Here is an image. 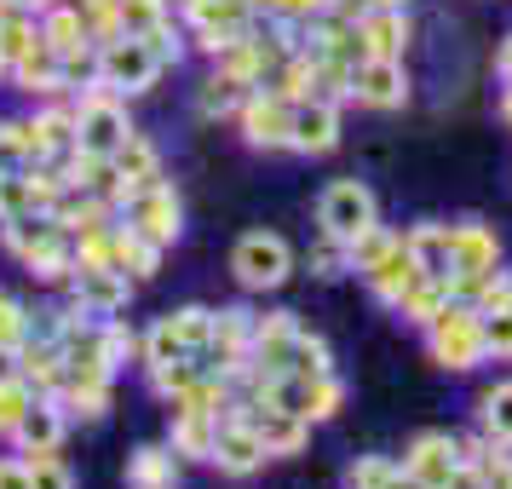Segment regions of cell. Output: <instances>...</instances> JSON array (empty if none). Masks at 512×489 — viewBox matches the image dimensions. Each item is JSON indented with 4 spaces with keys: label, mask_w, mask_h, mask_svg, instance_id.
<instances>
[{
    "label": "cell",
    "mask_w": 512,
    "mask_h": 489,
    "mask_svg": "<svg viewBox=\"0 0 512 489\" xmlns=\"http://www.w3.org/2000/svg\"><path fill=\"white\" fill-rule=\"evenodd\" d=\"M426 346L443 369H478L489 351H484V311H472L466 300H449L438 323H426Z\"/></svg>",
    "instance_id": "6da1fadb"
},
{
    "label": "cell",
    "mask_w": 512,
    "mask_h": 489,
    "mask_svg": "<svg viewBox=\"0 0 512 489\" xmlns=\"http://www.w3.org/2000/svg\"><path fill=\"white\" fill-rule=\"evenodd\" d=\"M127 139H133L127 110H121L116 93H110V87L93 75V93H87V104L75 110V150H81V156H104V162H110Z\"/></svg>",
    "instance_id": "7a4b0ae2"
},
{
    "label": "cell",
    "mask_w": 512,
    "mask_h": 489,
    "mask_svg": "<svg viewBox=\"0 0 512 489\" xmlns=\"http://www.w3.org/2000/svg\"><path fill=\"white\" fill-rule=\"evenodd\" d=\"M93 75L110 87V93H144V87H156L162 58L150 52L144 35H116V41H104V47H98Z\"/></svg>",
    "instance_id": "3957f363"
},
{
    "label": "cell",
    "mask_w": 512,
    "mask_h": 489,
    "mask_svg": "<svg viewBox=\"0 0 512 489\" xmlns=\"http://www.w3.org/2000/svg\"><path fill=\"white\" fill-rule=\"evenodd\" d=\"M317 219H323V236L328 242H357L363 231H374L380 219H374V196L369 185H357V179H334L323 190V202H317Z\"/></svg>",
    "instance_id": "277c9868"
},
{
    "label": "cell",
    "mask_w": 512,
    "mask_h": 489,
    "mask_svg": "<svg viewBox=\"0 0 512 489\" xmlns=\"http://www.w3.org/2000/svg\"><path fill=\"white\" fill-rule=\"evenodd\" d=\"M231 271L242 288H282L288 282V271H294V254H288V242L271 231H248L242 242L231 248Z\"/></svg>",
    "instance_id": "5b68a950"
},
{
    "label": "cell",
    "mask_w": 512,
    "mask_h": 489,
    "mask_svg": "<svg viewBox=\"0 0 512 489\" xmlns=\"http://www.w3.org/2000/svg\"><path fill=\"white\" fill-rule=\"evenodd\" d=\"M259 397H271V403H282V409H294L300 420H328L334 409H340L346 386H340L334 374H277Z\"/></svg>",
    "instance_id": "8992f818"
},
{
    "label": "cell",
    "mask_w": 512,
    "mask_h": 489,
    "mask_svg": "<svg viewBox=\"0 0 512 489\" xmlns=\"http://www.w3.org/2000/svg\"><path fill=\"white\" fill-rule=\"evenodd\" d=\"M127 225L144 236V242H156V248H167V242H179V196H173V185H162V179H150V185H139L127 202Z\"/></svg>",
    "instance_id": "52a82bcc"
},
{
    "label": "cell",
    "mask_w": 512,
    "mask_h": 489,
    "mask_svg": "<svg viewBox=\"0 0 512 489\" xmlns=\"http://www.w3.org/2000/svg\"><path fill=\"white\" fill-rule=\"evenodd\" d=\"M236 415L254 426V438L265 443V455H294V449H305L311 420H300L294 409H282V403H271V397H248V403H236Z\"/></svg>",
    "instance_id": "ba28073f"
},
{
    "label": "cell",
    "mask_w": 512,
    "mask_h": 489,
    "mask_svg": "<svg viewBox=\"0 0 512 489\" xmlns=\"http://www.w3.org/2000/svg\"><path fill=\"white\" fill-rule=\"evenodd\" d=\"M403 466L415 472L420 489H455V484H466L461 449H455V438H443V432H420V438L409 443Z\"/></svg>",
    "instance_id": "9c48e42d"
},
{
    "label": "cell",
    "mask_w": 512,
    "mask_h": 489,
    "mask_svg": "<svg viewBox=\"0 0 512 489\" xmlns=\"http://www.w3.org/2000/svg\"><path fill=\"white\" fill-rule=\"evenodd\" d=\"M242 116V139L254 150H288V133H294V104L282 93H248V104L236 110Z\"/></svg>",
    "instance_id": "30bf717a"
},
{
    "label": "cell",
    "mask_w": 512,
    "mask_h": 489,
    "mask_svg": "<svg viewBox=\"0 0 512 489\" xmlns=\"http://www.w3.org/2000/svg\"><path fill=\"white\" fill-rule=\"evenodd\" d=\"M351 98L369 104V110H403V104H409L403 58H363V64L351 70Z\"/></svg>",
    "instance_id": "8fae6325"
},
{
    "label": "cell",
    "mask_w": 512,
    "mask_h": 489,
    "mask_svg": "<svg viewBox=\"0 0 512 489\" xmlns=\"http://www.w3.org/2000/svg\"><path fill=\"white\" fill-rule=\"evenodd\" d=\"M449 259H455V282L461 277H489V271H501V242H495L489 225L461 219V225H449Z\"/></svg>",
    "instance_id": "7c38bea8"
},
{
    "label": "cell",
    "mask_w": 512,
    "mask_h": 489,
    "mask_svg": "<svg viewBox=\"0 0 512 489\" xmlns=\"http://www.w3.org/2000/svg\"><path fill=\"white\" fill-rule=\"evenodd\" d=\"M334 144H340V104L300 98V104H294V133H288V150H300V156H328Z\"/></svg>",
    "instance_id": "4fadbf2b"
},
{
    "label": "cell",
    "mask_w": 512,
    "mask_h": 489,
    "mask_svg": "<svg viewBox=\"0 0 512 489\" xmlns=\"http://www.w3.org/2000/svg\"><path fill=\"white\" fill-rule=\"evenodd\" d=\"M265 461H271V455H265V443L254 438V426H248V420H242V415L219 420V438H213V466H219V472L248 478V472H259Z\"/></svg>",
    "instance_id": "5bb4252c"
},
{
    "label": "cell",
    "mask_w": 512,
    "mask_h": 489,
    "mask_svg": "<svg viewBox=\"0 0 512 489\" xmlns=\"http://www.w3.org/2000/svg\"><path fill=\"white\" fill-rule=\"evenodd\" d=\"M369 288H374V300H386V305H397L403 294H409V282L420 277V265H415V254H409V236H392V248L374 259L369 271Z\"/></svg>",
    "instance_id": "9a60e30c"
},
{
    "label": "cell",
    "mask_w": 512,
    "mask_h": 489,
    "mask_svg": "<svg viewBox=\"0 0 512 489\" xmlns=\"http://www.w3.org/2000/svg\"><path fill=\"white\" fill-rule=\"evenodd\" d=\"M357 35H363L369 58H403V47H409V12L403 6H369L357 18Z\"/></svg>",
    "instance_id": "2e32d148"
},
{
    "label": "cell",
    "mask_w": 512,
    "mask_h": 489,
    "mask_svg": "<svg viewBox=\"0 0 512 489\" xmlns=\"http://www.w3.org/2000/svg\"><path fill=\"white\" fill-rule=\"evenodd\" d=\"M0 231H6V248L29 265L35 254H47V248L64 242V219H58L52 208H41V213H24V219H6Z\"/></svg>",
    "instance_id": "e0dca14e"
},
{
    "label": "cell",
    "mask_w": 512,
    "mask_h": 489,
    "mask_svg": "<svg viewBox=\"0 0 512 489\" xmlns=\"http://www.w3.org/2000/svg\"><path fill=\"white\" fill-rule=\"evenodd\" d=\"M75 305L87 317H116L127 305V277L121 271H75Z\"/></svg>",
    "instance_id": "ac0fdd59"
},
{
    "label": "cell",
    "mask_w": 512,
    "mask_h": 489,
    "mask_svg": "<svg viewBox=\"0 0 512 489\" xmlns=\"http://www.w3.org/2000/svg\"><path fill=\"white\" fill-rule=\"evenodd\" d=\"M455 300V277H415L409 282V294L397 300V317H409V323H438L443 305Z\"/></svg>",
    "instance_id": "d6986e66"
},
{
    "label": "cell",
    "mask_w": 512,
    "mask_h": 489,
    "mask_svg": "<svg viewBox=\"0 0 512 489\" xmlns=\"http://www.w3.org/2000/svg\"><path fill=\"white\" fill-rule=\"evenodd\" d=\"M12 438L24 443V455H47L64 443V409L52 403V397H35V409L24 415V426L12 432Z\"/></svg>",
    "instance_id": "ffe728a7"
},
{
    "label": "cell",
    "mask_w": 512,
    "mask_h": 489,
    "mask_svg": "<svg viewBox=\"0 0 512 489\" xmlns=\"http://www.w3.org/2000/svg\"><path fill=\"white\" fill-rule=\"evenodd\" d=\"M213 438H219V415L202 409H173V449L190 461H213Z\"/></svg>",
    "instance_id": "44dd1931"
},
{
    "label": "cell",
    "mask_w": 512,
    "mask_h": 489,
    "mask_svg": "<svg viewBox=\"0 0 512 489\" xmlns=\"http://www.w3.org/2000/svg\"><path fill=\"white\" fill-rule=\"evenodd\" d=\"M346 484L351 489H420L415 472L397 466V461H386V455H357V461L346 466Z\"/></svg>",
    "instance_id": "7402d4cb"
},
{
    "label": "cell",
    "mask_w": 512,
    "mask_h": 489,
    "mask_svg": "<svg viewBox=\"0 0 512 489\" xmlns=\"http://www.w3.org/2000/svg\"><path fill=\"white\" fill-rule=\"evenodd\" d=\"M12 81H18L24 93H58V87H64V52H52L47 41H41L29 58H18Z\"/></svg>",
    "instance_id": "603a6c76"
},
{
    "label": "cell",
    "mask_w": 512,
    "mask_h": 489,
    "mask_svg": "<svg viewBox=\"0 0 512 489\" xmlns=\"http://www.w3.org/2000/svg\"><path fill=\"white\" fill-rule=\"evenodd\" d=\"M409 254H415L420 277H455V259H449V225H420V231H409Z\"/></svg>",
    "instance_id": "cb8c5ba5"
},
{
    "label": "cell",
    "mask_w": 512,
    "mask_h": 489,
    "mask_svg": "<svg viewBox=\"0 0 512 489\" xmlns=\"http://www.w3.org/2000/svg\"><path fill=\"white\" fill-rule=\"evenodd\" d=\"M41 41H47L52 52H87L98 47L93 41V29H87V18H81V6H64V12H47V24H41Z\"/></svg>",
    "instance_id": "d4e9b609"
},
{
    "label": "cell",
    "mask_w": 512,
    "mask_h": 489,
    "mask_svg": "<svg viewBox=\"0 0 512 489\" xmlns=\"http://www.w3.org/2000/svg\"><path fill=\"white\" fill-rule=\"evenodd\" d=\"M248 81H236V75H225V70H213L208 81H202V93H196V110L202 116H236L242 104H248Z\"/></svg>",
    "instance_id": "484cf974"
},
{
    "label": "cell",
    "mask_w": 512,
    "mask_h": 489,
    "mask_svg": "<svg viewBox=\"0 0 512 489\" xmlns=\"http://www.w3.org/2000/svg\"><path fill=\"white\" fill-rule=\"evenodd\" d=\"M110 162H116V179H121V190L133 196L139 185H150V179H156V144L133 133V139L121 144L116 156H110Z\"/></svg>",
    "instance_id": "4316f807"
},
{
    "label": "cell",
    "mask_w": 512,
    "mask_h": 489,
    "mask_svg": "<svg viewBox=\"0 0 512 489\" xmlns=\"http://www.w3.org/2000/svg\"><path fill=\"white\" fill-rule=\"evenodd\" d=\"M127 484L133 489H173L179 484V461L167 449H133L127 461Z\"/></svg>",
    "instance_id": "83f0119b"
},
{
    "label": "cell",
    "mask_w": 512,
    "mask_h": 489,
    "mask_svg": "<svg viewBox=\"0 0 512 489\" xmlns=\"http://www.w3.org/2000/svg\"><path fill=\"white\" fill-rule=\"evenodd\" d=\"M478 415H484V438L489 443H507V449H512V380L489 386L484 403H478Z\"/></svg>",
    "instance_id": "f1b7e54d"
},
{
    "label": "cell",
    "mask_w": 512,
    "mask_h": 489,
    "mask_svg": "<svg viewBox=\"0 0 512 489\" xmlns=\"http://www.w3.org/2000/svg\"><path fill=\"white\" fill-rule=\"evenodd\" d=\"M288 374H334V351H328V340H317V334H294V351H288Z\"/></svg>",
    "instance_id": "f546056e"
},
{
    "label": "cell",
    "mask_w": 512,
    "mask_h": 489,
    "mask_svg": "<svg viewBox=\"0 0 512 489\" xmlns=\"http://www.w3.org/2000/svg\"><path fill=\"white\" fill-rule=\"evenodd\" d=\"M185 357H196V351H190L185 340H179V328L162 317V323L150 328V340H144V363H150V369H167V363H185Z\"/></svg>",
    "instance_id": "4dcf8cb0"
},
{
    "label": "cell",
    "mask_w": 512,
    "mask_h": 489,
    "mask_svg": "<svg viewBox=\"0 0 512 489\" xmlns=\"http://www.w3.org/2000/svg\"><path fill=\"white\" fill-rule=\"evenodd\" d=\"M29 409H35V386H29L24 374H12V380H0V432H18Z\"/></svg>",
    "instance_id": "1f68e13d"
},
{
    "label": "cell",
    "mask_w": 512,
    "mask_h": 489,
    "mask_svg": "<svg viewBox=\"0 0 512 489\" xmlns=\"http://www.w3.org/2000/svg\"><path fill=\"white\" fill-rule=\"evenodd\" d=\"M167 323L179 328V340H185L190 351H208V340H213V311L208 305H185V311H173Z\"/></svg>",
    "instance_id": "d6a6232c"
},
{
    "label": "cell",
    "mask_w": 512,
    "mask_h": 489,
    "mask_svg": "<svg viewBox=\"0 0 512 489\" xmlns=\"http://www.w3.org/2000/svg\"><path fill=\"white\" fill-rule=\"evenodd\" d=\"M167 24V0H121V29L127 35H150Z\"/></svg>",
    "instance_id": "836d02e7"
},
{
    "label": "cell",
    "mask_w": 512,
    "mask_h": 489,
    "mask_svg": "<svg viewBox=\"0 0 512 489\" xmlns=\"http://www.w3.org/2000/svg\"><path fill=\"white\" fill-rule=\"evenodd\" d=\"M29 489H75V478L70 466L47 449V455H29Z\"/></svg>",
    "instance_id": "e575fe53"
},
{
    "label": "cell",
    "mask_w": 512,
    "mask_h": 489,
    "mask_svg": "<svg viewBox=\"0 0 512 489\" xmlns=\"http://www.w3.org/2000/svg\"><path fill=\"white\" fill-rule=\"evenodd\" d=\"M386 248H392V231H380V225H374V231H363V236H357V242L346 248L351 271H369V265H374L380 254H386Z\"/></svg>",
    "instance_id": "d590c367"
},
{
    "label": "cell",
    "mask_w": 512,
    "mask_h": 489,
    "mask_svg": "<svg viewBox=\"0 0 512 489\" xmlns=\"http://www.w3.org/2000/svg\"><path fill=\"white\" fill-rule=\"evenodd\" d=\"M24 340H29L24 305L12 300V294H0V346H18V351H24Z\"/></svg>",
    "instance_id": "8d00e7d4"
},
{
    "label": "cell",
    "mask_w": 512,
    "mask_h": 489,
    "mask_svg": "<svg viewBox=\"0 0 512 489\" xmlns=\"http://www.w3.org/2000/svg\"><path fill=\"white\" fill-rule=\"evenodd\" d=\"M484 351L489 357H512V305L507 311H484Z\"/></svg>",
    "instance_id": "74e56055"
},
{
    "label": "cell",
    "mask_w": 512,
    "mask_h": 489,
    "mask_svg": "<svg viewBox=\"0 0 512 489\" xmlns=\"http://www.w3.org/2000/svg\"><path fill=\"white\" fill-rule=\"evenodd\" d=\"M334 0H271V18L282 24H311V18H323Z\"/></svg>",
    "instance_id": "f35d334b"
},
{
    "label": "cell",
    "mask_w": 512,
    "mask_h": 489,
    "mask_svg": "<svg viewBox=\"0 0 512 489\" xmlns=\"http://www.w3.org/2000/svg\"><path fill=\"white\" fill-rule=\"evenodd\" d=\"M144 41H150V52H156V58H162V70L167 64H179V35H173V29H150V35H144Z\"/></svg>",
    "instance_id": "ab89813d"
},
{
    "label": "cell",
    "mask_w": 512,
    "mask_h": 489,
    "mask_svg": "<svg viewBox=\"0 0 512 489\" xmlns=\"http://www.w3.org/2000/svg\"><path fill=\"white\" fill-rule=\"evenodd\" d=\"M0 489H29V461H0Z\"/></svg>",
    "instance_id": "60d3db41"
},
{
    "label": "cell",
    "mask_w": 512,
    "mask_h": 489,
    "mask_svg": "<svg viewBox=\"0 0 512 489\" xmlns=\"http://www.w3.org/2000/svg\"><path fill=\"white\" fill-rule=\"evenodd\" d=\"M18 374V346H0V380H12Z\"/></svg>",
    "instance_id": "b9f144b4"
},
{
    "label": "cell",
    "mask_w": 512,
    "mask_h": 489,
    "mask_svg": "<svg viewBox=\"0 0 512 489\" xmlns=\"http://www.w3.org/2000/svg\"><path fill=\"white\" fill-rule=\"evenodd\" d=\"M18 12H24V6H18V0H0V29L12 24V18H18Z\"/></svg>",
    "instance_id": "7bdbcfd3"
},
{
    "label": "cell",
    "mask_w": 512,
    "mask_h": 489,
    "mask_svg": "<svg viewBox=\"0 0 512 489\" xmlns=\"http://www.w3.org/2000/svg\"><path fill=\"white\" fill-rule=\"evenodd\" d=\"M18 6H24V12H35V6H52V0H18Z\"/></svg>",
    "instance_id": "ee69618b"
},
{
    "label": "cell",
    "mask_w": 512,
    "mask_h": 489,
    "mask_svg": "<svg viewBox=\"0 0 512 489\" xmlns=\"http://www.w3.org/2000/svg\"><path fill=\"white\" fill-rule=\"evenodd\" d=\"M0 75H12V64H6V52H0Z\"/></svg>",
    "instance_id": "f6af8a7d"
}]
</instances>
